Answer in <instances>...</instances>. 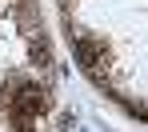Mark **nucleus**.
Returning a JSON list of instances; mask_svg holds the SVG:
<instances>
[{"instance_id":"1","label":"nucleus","mask_w":148,"mask_h":132,"mask_svg":"<svg viewBox=\"0 0 148 132\" xmlns=\"http://www.w3.org/2000/svg\"><path fill=\"white\" fill-rule=\"evenodd\" d=\"M76 60H80L88 72H96L100 64H108V48H104L100 40H88V36H80V40H76Z\"/></svg>"},{"instance_id":"2","label":"nucleus","mask_w":148,"mask_h":132,"mask_svg":"<svg viewBox=\"0 0 148 132\" xmlns=\"http://www.w3.org/2000/svg\"><path fill=\"white\" fill-rule=\"evenodd\" d=\"M28 56H32V64H40V68H44V64L52 60V56H48V48H44V44H36V40H32V48H28Z\"/></svg>"}]
</instances>
